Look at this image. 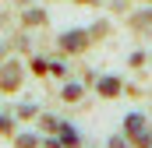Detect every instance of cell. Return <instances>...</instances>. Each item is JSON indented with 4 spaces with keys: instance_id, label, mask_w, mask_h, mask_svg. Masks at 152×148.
I'll return each mask as SVG.
<instances>
[{
    "instance_id": "obj_1",
    "label": "cell",
    "mask_w": 152,
    "mask_h": 148,
    "mask_svg": "<svg viewBox=\"0 0 152 148\" xmlns=\"http://www.w3.org/2000/svg\"><path fill=\"white\" fill-rule=\"evenodd\" d=\"M81 42H85L81 32H67V36H64V46H67V49H81Z\"/></svg>"
},
{
    "instance_id": "obj_2",
    "label": "cell",
    "mask_w": 152,
    "mask_h": 148,
    "mask_svg": "<svg viewBox=\"0 0 152 148\" xmlns=\"http://www.w3.org/2000/svg\"><path fill=\"white\" fill-rule=\"evenodd\" d=\"M99 92H103V95H117V92H120V85L106 78V81H99Z\"/></svg>"
}]
</instances>
